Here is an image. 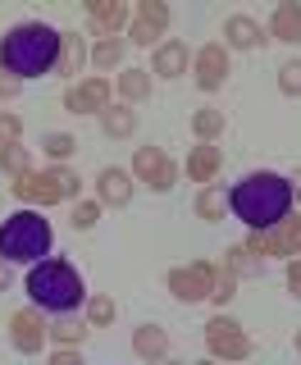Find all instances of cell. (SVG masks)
Masks as SVG:
<instances>
[{
  "label": "cell",
  "mask_w": 301,
  "mask_h": 365,
  "mask_svg": "<svg viewBox=\"0 0 301 365\" xmlns=\"http://www.w3.org/2000/svg\"><path fill=\"white\" fill-rule=\"evenodd\" d=\"M251 251V256H283V260H297L301 256V220L297 215H287L283 224L265 228V233H247V242H242Z\"/></svg>",
  "instance_id": "obj_5"
},
{
  "label": "cell",
  "mask_w": 301,
  "mask_h": 365,
  "mask_svg": "<svg viewBox=\"0 0 301 365\" xmlns=\"http://www.w3.org/2000/svg\"><path fill=\"white\" fill-rule=\"evenodd\" d=\"M19 87H23V83H19V78H14V73H5V64H0V101H9V96H19Z\"/></svg>",
  "instance_id": "obj_38"
},
{
  "label": "cell",
  "mask_w": 301,
  "mask_h": 365,
  "mask_svg": "<svg viewBox=\"0 0 301 365\" xmlns=\"http://www.w3.org/2000/svg\"><path fill=\"white\" fill-rule=\"evenodd\" d=\"M64 110L68 114H101L110 110V78H87L64 91Z\"/></svg>",
  "instance_id": "obj_12"
},
{
  "label": "cell",
  "mask_w": 301,
  "mask_h": 365,
  "mask_svg": "<svg viewBox=\"0 0 301 365\" xmlns=\"http://www.w3.org/2000/svg\"><path fill=\"white\" fill-rule=\"evenodd\" d=\"M51 342H60V347H83V342H87V324L73 319V315H60L51 324Z\"/></svg>",
  "instance_id": "obj_24"
},
{
  "label": "cell",
  "mask_w": 301,
  "mask_h": 365,
  "mask_svg": "<svg viewBox=\"0 0 301 365\" xmlns=\"http://www.w3.org/2000/svg\"><path fill=\"white\" fill-rule=\"evenodd\" d=\"M114 87H119L123 101H146L150 96V68H123Z\"/></svg>",
  "instance_id": "obj_23"
},
{
  "label": "cell",
  "mask_w": 301,
  "mask_h": 365,
  "mask_svg": "<svg viewBox=\"0 0 301 365\" xmlns=\"http://www.w3.org/2000/svg\"><path fill=\"white\" fill-rule=\"evenodd\" d=\"M297 351H301V329H297Z\"/></svg>",
  "instance_id": "obj_42"
},
{
  "label": "cell",
  "mask_w": 301,
  "mask_h": 365,
  "mask_svg": "<svg viewBox=\"0 0 301 365\" xmlns=\"http://www.w3.org/2000/svg\"><path fill=\"white\" fill-rule=\"evenodd\" d=\"M224 269L233 274V279H260V256H251L247 247H233L224 256Z\"/></svg>",
  "instance_id": "obj_25"
},
{
  "label": "cell",
  "mask_w": 301,
  "mask_h": 365,
  "mask_svg": "<svg viewBox=\"0 0 301 365\" xmlns=\"http://www.w3.org/2000/svg\"><path fill=\"white\" fill-rule=\"evenodd\" d=\"M96 220H101V201H78V210H73V228H78V233L96 228Z\"/></svg>",
  "instance_id": "obj_35"
},
{
  "label": "cell",
  "mask_w": 301,
  "mask_h": 365,
  "mask_svg": "<svg viewBox=\"0 0 301 365\" xmlns=\"http://www.w3.org/2000/svg\"><path fill=\"white\" fill-rule=\"evenodd\" d=\"M101 133L114 137V142H123V137H133L137 133V114L128 106H110V110H101Z\"/></svg>",
  "instance_id": "obj_22"
},
{
  "label": "cell",
  "mask_w": 301,
  "mask_h": 365,
  "mask_svg": "<svg viewBox=\"0 0 301 365\" xmlns=\"http://www.w3.org/2000/svg\"><path fill=\"white\" fill-rule=\"evenodd\" d=\"M210 288H215V265L210 260H192V265H178L169 269V292L178 302H210Z\"/></svg>",
  "instance_id": "obj_7"
},
{
  "label": "cell",
  "mask_w": 301,
  "mask_h": 365,
  "mask_svg": "<svg viewBox=\"0 0 301 365\" xmlns=\"http://www.w3.org/2000/svg\"><path fill=\"white\" fill-rule=\"evenodd\" d=\"M287 292L301 302V256L297 260H287Z\"/></svg>",
  "instance_id": "obj_37"
},
{
  "label": "cell",
  "mask_w": 301,
  "mask_h": 365,
  "mask_svg": "<svg viewBox=\"0 0 301 365\" xmlns=\"http://www.w3.org/2000/svg\"><path fill=\"white\" fill-rule=\"evenodd\" d=\"M96 192H101V205H128L133 201V174L128 169H101Z\"/></svg>",
  "instance_id": "obj_17"
},
{
  "label": "cell",
  "mask_w": 301,
  "mask_h": 365,
  "mask_svg": "<svg viewBox=\"0 0 301 365\" xmlns=\"http://www.w3.org/2000/svg\"><path fill=\"white\" fill-rule=\"evenodd\" d=\"M270 37L274 41H287V46H301V5H279L274 9V23H270Z\"/></svg>",
  "instance_id": "obj_21"
},
{
  "label": "cell",
  "mask_w": 301,
  "mask_h": 365,
  "mask_svg": "<svg viewBox=\"0 0 301 365\" xmlns=\"http://www.w3.org/2000/svg\"><path fill=\"white\" fill-rule=\"evenodd\" d=\"M9 192H14L19 201H28V210H37V205H55V201H64L60 197V187H55V178H51V169H28V174H19L14 182H9Z\"/></svg>",
  "instance_id": "obj_11"
},
{
  "label": "cell",
  "mask_w": 301,
  "mask_h": 365,
  "mask_svg": "<svg viewBox=\"0 0 301 365\" xmlns=\"http://www.w3.org/2000/svg\"><path fill=\"white\" fill-rule=\"evenodd\" d=\"M196 365H219V361H196Z\"/></svg>",
  "instance_id": "obj_43"
},
{
  "label": "cell",
  "mask_w": 301,
  "mask_h": 365,
  "mask_svg": "<svg viewBox=\"0 0 301 365\" xmlns=\"http://www.w3.org/2000/svg\"><path fill=\"white\" fill-rule=\"evenodd\" d=\"M87 319L91 324H114V297H87Z\"/></svg>",
  "instance_id": "obj_33"
},
{
  "label": "cell",
  "mask_w": 301,
  "mask_h": 365,
  "mask_svg": "<svg viewBox=\"0 0 301 365\" xmlns=\"http://www.w3.org/2000/svg\"><path fill=\"white\" fill-rule=\"evenodd\" d=\"M9 338H14V347L23 356H32V351H41V342L51 338V324L41 319L37 306H23V311L9 315Z\"/></svg>",
  "instance_id": "obj_9"
},
{
  "label": "cell",
  "mask_w": 301,
  "mask_h": 365,
  "mask_svg": "<svg viewBox=\"0 0 301 365\" xmlns=\"http://www.w3.org/2000/svg\"><path fill=\"white\" fill-rule=\"evenodd\" d=\"M91 60H96L101 68H119V64H123V41H119V37L96 41V46H91Z\"/></svg>",
  "instance_id": "obj_30"
},
{
  "label": "cell",
  "mask_w": 301,
  "mask_h": 365,
  "mask_svg": "<svg viewBox=\"0 0 301 365\" xmlns=\"http://www.w3.org/2000/svg\"><path fill=\"white\" fill-rule=\"evenodd\" d=\"M0 64L19 83L55 73V64H60V28H51V23H19V28H9L0 37Z\"/></svg>",
  "instance_id": "obj_2"
},
{
  "label": "cell",
  "mask_w": 301,
  "mask_h": 365,
  "mask_svg": "<svg viewBox=\"0 0 301 365\" xmlns=\"http://www.w3.org/2000/svg\"><path fill=\"white\" fill-rule=\"evenodd\" d=\"M51 220H41V210H14L0 224V260L9 265H37L51 256Z\"/></svg>",
  "instance_id": "obj_4"
},
{
  "label": "cell",
  "mask_w": 301,
  "mask_h": 365,
  "mask_svg": "<svg viewBox=\"0 0 301 365\" xmlns=\"http://www.w3.org/2000/svg\"><path fill=\"white\" fill-rule=\"evenodd\" d=\"M150 68H155L160 78H183L188 73V46L183 41H160L155 55H150Z\"/></svg>",
  "instance_id": "obj_18"
},
{
  "label": "cell",
  "mask_w": 301,
  "mask_h": 365,
  "mask_svg": "<svg viewBox=\"0 0 301 365\" xmlns=\"http://www.w3.org/2000/svg\"><path fill=\"white\" fill-rule=\"evenodd\" d=\"M165 28H169V5H165V0H142L137 14H133V32H128V37L137 46H150V41L165 37Z\"/></svg>",
  "instance_id": "obj_13"
},
{
  "label": "cell",
  "mask_w": 301,
  "mask_h": 365,
  "mask_svg": "<svg viewBox=\"0 0 301 365\" xmlns=\"http://www.w3.org/2000/svg\"><path fill=\"white\" fill-rule=\"evenodd\" d=\"M123 23H128V5H123V0H91V5H87V28L96 32L101 41L119 37Z\"/></svg>",
  "instance_id": "obj_14"
},
{
  "label": "cell",
  "mask_w": 301,
  "mask_h": 365,
  "mask_svg": "<svg viewBox=\"0 0 301 365\" xmlns=\"http://www.w3.org/2000/svg\"><path fill=\"white\" fill-rule=\"evenodd\" d=\"M219 165H224V151H219L215 142H201V146L188 151V178L192 182H215Z\"/></svg>",
  "instance_id": "obj_16"
},
{
  "label": "cell",
  "mask_w": 301,
  "mask_h": 365,
  "mask_svg": "<svg viewBox=\"0 0 301 365\" xmlns=\"http://www.w3.org/2000/svg\"><path fill=\"white\" fill-rule=\"evenodd\" d=\"M0 169H5L9 178H19V174H28L32 169V155H28V146H0Z\"/></svg>",
  "instance_id": "obj_27"
},
{
  "label": "cell",
  "mask_w": 301,
  "mask_h": 365,
  "mask_svg": "<svg viewBox=\"0 0 301 365\" xmlns=\"http://www.w3.org/2000/svg\"><path fill=\"white\" fill-rule=\"evenodd\" d=\"M133 174L142 178L150 192H173V182H178V165H173V160L160 151V146H137Z\"/></svg>",
  "instance_id": "obj_8"
},
{
  "label": "cell",
  "mask_w": 301,
  "mask_h": 365,
  "mask_svg": "<svg viewBox=\"0 0 301 365\" xmlns=\"http://www.w3.org/2000/svg\"><path fill=\"white\" fill-rule=\"evenodd\" d=\"M41 151L64 165V160L78 151V137H68V133H46V137H41Z\"/></svg>",
  "instance_id": "obj_28"
},
{
  "label": "cell",
  "mask_w": 301,
  "mask_h": 365,
  "mask_svg": "<svg viewBox=\"0 0 301 365\" xmlns=\"http://www.w3.org/2000/svg\"><path fill=\"white\" fill-rule=\"evenodd\" d=\"M51 365H83V356H78V347H60L51 356Z\"/></svg>",
  "instance_id": "obj_39"
},
{
  "label": "cell",
  "mask_w": 301,
  "mask_h": 365,
  "mask_svg": "<svg viewBox=\"0 0 301 365\" xmlns=\"http://www.w3.org/2000/svg\"><path fill=\"white\" fill-rule=\"evenodd\" d=\"M160 365H183V361H169V356H165V361H160Z\"/></svg>",
  "instance_id": "obj_41"
},
{
  "label": "cell",
  "mask_w": 301,
  "mask_h": 365,
  "mask_svg": "<svg viewBox=\"0 0 301 365\" xmlns=\"http://www.w3.org/2000/svg\"><path fill=\"white\" fill-rule=\"evenodd\" d=\"M228 210H233L251 233H265V228L283 224L287 215H292V182L283 174H270V169L247 174L228 192Z\"/></svg>",
  "instance_id": "obj_1"
},
{
  "label": "cell",
  "mask_w": 301,
  "mask_h": 365,
  "mask_svg": "<svg viewBox=\"0 0 301 365\" xmlns=\"http://www.w3.org/2000/svg\"><path fill=\"white\" fill-rule=\"evenodd\" d=\"M192 68H196V87H201V91H219L224 78H228V46L224 41L201 46L196 60H192Z\"/></svg>",
  "instance_id": "obj_10"
},
{
  "label": "cell",
  "mask_w": 301,
  "mask_h": 365,
  "mask_svg": "<svg viewBox=\"0 0 301 365\" xmlns=\"http://www.w3.org/2000/svg\"><path fill=\"white\" fill-rule=\"evenodd\" d=\"M279 91L283 96H301V60H283L279 64Z\"/></svg>",
  "instance_id": "obj_31"
},
{
  "label": "cell",
  "mask_w": 301,
  "mask_h": 365,
  "mask_svg": "<svg viewBox=\"0 0 301 365\" xmlns=\"http://www.w3.org/2000/svg\"><path fill=\"white\" fill-rule=\"evenodd\" d=\"M28 297L37 311L51 315H73L78 306L87 302V283L68 260H37L28 269Z\"/></svg>",
  "instance_id": "obj_3"
},
{
  "label": "cell",
  "mask_w": 301,
  "mask_h": 365,
  "mask_svg": "<svg viewBox=\"0 0 301 365\" xmlns=\"http://www.w3.org/2000/svg\"><path fill=\"white\" fill-rule=\"evenodd\" d=\"M192 133L201 137V142H215V137L224 133V110H210V106L196 110V114H192Z\"/></svg>",
  "instance_id": "obj_26"
},
{
  "label": "cell",
  "mask_w": 301,
  "mask_h": 365,
  "mask_svg": "<svg viewBox=\"0 0 301 365\" xmlns=\"http://www.w3.org/2000/svg\"><path fill=\"white\" fill-rule=\"evenodd\" d=\"M133 351H137L142 361H165V356H169V334H165L160 324H142V329L133 334Z\"/></svg>",
  "instance_id": "obj_19"
},
{
  "label": "cell",
  "mask_w": 301,
  "mask_h": 365,
  "mask_svg": "<svg viewBox=\"0 0 301 365\" xmlns=\"http://www.w3.org/2000/svg\"><path fill=\"white\" fill-rule=\"evenodd\" d=\"M196 215H201V220H224V197H219V192L215 187H205L201 192V197H196Z\"/></svg>",
  "instance_id": "obj_32"
},
{
  "label": "cell",
  "mask_w": 301,
  "mask_h": 365,
  "mask_svg": "<svg viewBox=\"0 0 301 365\" xmlns=\"http://www.w3.org/2000/svg\"><path fill=\"white\" fill-rule=\"evenodd\" d=\"M233 297H238V279H233V274H228L224 265H215V288H210V302L219 306V311H224V306L233 302Z\"/></svg>",
  "instance_id": "obj_29"
},
{
  "label": "cell",
  "mask_w": 301,
  "mask_h": 365,
  "mask_svg": "<svg viewBox=\"0 0 301 365\" xmlns=\"http://www.w3.org/2000/svg\"><path fill=\"white\" fill-rule=\"evenodd\" d=\"M205 347H210V361H247L251 356V338L228 315H215L205 324Z\"/></svg>",
  "instance_id": "obj_6"
},
{
  "label": "cell",
  "mask_w": 301,
  "mask_h": 365,
  "mask_svg": "<svg viewBox=\"0 0 301 365\" xmlns=\"http://www.w3.org/2000/svg\"><path fill=\"white\" fill-rule=\"evenodd\" d=\"M51 178H55V187H60V197H64V201H73V197H78V187H83V182H78V174H73L68 165H55V169H51Z\"/></svg>",
  "instance_id": "obj_34"
},
{
  "label": "cell",
  "mask_w": 301,
  "mask_h": 365,
  "mask_svg": "<svg viewBox=\"0 0 301 365\" xmlns=\"http://www.w3.org/2000/svg\"><path fill=\"white\" fill-rule=\"evenodd\" d=\"M292 182V201H301V169H297V178H287Z\"/></svg>",
  "instance_id": "obj_40"
},
{
  "label": "cell",
  "mask_w": 301,
  "mask_h": 365,
  "mask_svg": "<svg viewBox=\"0 0 301 365\" xmlns=\"http://www.w3.org/2000/svg\"><path fill=\"white\" fill-rule=\"evenodd\" d=\"M270 37H265V28L251 14H233L224 23V46L228 51H256V46H265Z\"/></svg>",
  "instance_id": "obj_15"
},
{
  "label": "cell",
  "mask_w": 301,
  "mask_h": 365,
  "mask_svg": "<svg viewBox=\"0 0 301 365\" xmlns=\"http://www.w3.org/2000/svg\"><path fill=\"white\" fill-rule=\"evenodd\" d=\"M83 64H87V41L78 37V32H60V64H55V73H60V78H78Z\"/></svg>",
  "instance_id": "obj_20"
},
{
  "label": "cell",
  "mask_w": 301,
  "mask_h": 365,
  "mask_svg": "<svg viewBox=\"0 0 301 365\" xmlns=\"http://www.w3.org/2000/svg\"><path fill=\"white\" fill-rule=\"evenodd\" d=\"M19 137H23V119L9 114V110H0V146H14Z\"/></svg>",
  "instance_id": "obj_36"
}]
</instances>
